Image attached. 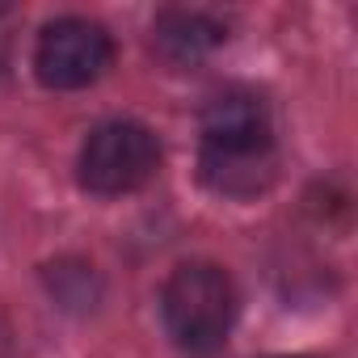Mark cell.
<instances>
[{
	"instance_id": "obj_1",
	"label": "cell",
	"mask_w": 358,
	"mask_h": 358,
	"mask_svg": "<svg viewBox=\"0 0 358 358\" xmlns=\"http://www.w3.org/2000/svg\"><path fill=\"white\" fill-rule=\"evenodd\" d=\"M203 177L220 194H257L274 177L270 122L257 97H220L203 122Z\"/></svg>"
},
{
	"instance_id": "obj_5",
	"label": "cell",
	"mask_w": 358,
	"mask_h": 358,
	"mask_svg": "<svg viewBox=\"0 0 358 358\" xmlns=\"http://www.w3.org/2000/svg\"><path fill=\"white\" fill-rule=\"evenodd\" d=\"M156 43H160L169 55L186 59V55H199V51L215 47V43H220V30H215L207 17H199V13H164V17L156 22Z\"/></svg>"
},
{
	"instance_id": "obj_3",
	"label": "cell",
	"mask_w": 358,
	"mask_h": 358,
	"mask_svg": "<svg viewBox=\"0 0 358 358\" xmlns=\"http://www.w3.org/2000/svg\"><path fill=\"white\" fill-rule=\"evenodd\" d=\"M160 169V143L143 122H101L76 160L80 186L89 194H131L148 186Z\"/></svg>"
},
{
	"instance_id": "obj_4",
	"label": "cell",
	"mask_w": 358,
	"mask_h": 358,
	"mask_svg": "<svg viewBox=\"0 0 358 358\" xmlns=\"http://www.w3.org/2000/svg\"><path fill=\"white\" fill-rule=\"evenodd\" d=\"M114 59L110 34L89 17H59L38 34L34 72L47 89H85Z\"/></svg>"
},
{
	"instance_id": "obj_6",
	"label": "cell",
	"mask_w": 358,
	"mask_h": 358,
	"mask_svg": "<svg viewBox=\"0 0 358 358\" xmlns=\"http://www.w3.org/2000/svg\"><path fill=\"white\" fill-rule=\"evenodd\" d=\"M287 358H291V354H287ZM295 358H299V354H295Z\"/></svg>"
},
{
	"instance_id": "obj_2",
	"label": "cell",
	"mask_w": 358,
	"mask_h": 358,
	"mask_svg": "<svg viewBox=\"0 0 358 358\" xmlns=\"http://www.w3.org/2000/svg\"><path fill=\"white\" fill-rule=\"evenodd\" d=\"M160 312H164V329L177 345L190 354H207L232 329L236 287L220 266L186 262L169 274L164 295H160Z\"/></svg>"
}]
</instances>
